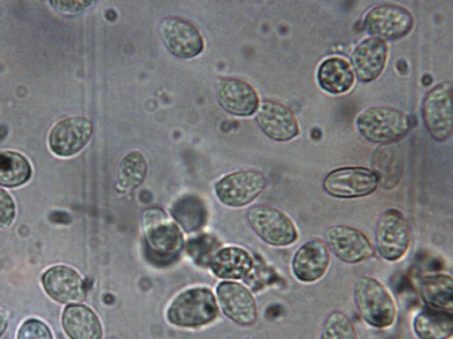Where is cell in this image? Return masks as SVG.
Listing matches in <instances>:
<instances>
[{"label":"cell","mask_w":453,"mask_h":339,"mask_svg":"<svg viewBox=\"0 0 453 339\" xmlns=\"http://www.w3.org/2000/svg\"><path fill=\"white\" fill-rule=\"evenodd\" d=\"M216 98L224 110L237 117L253 115L259 105L254 87L237 78L220 79L217 84Z\"/></svg>","instance_id":"16"},{"label":"cell","mask_w":453,"mask_h":339,"mask_svg":"<svg viewBox=\"0 0 453 339\" xmlns=\"http://www.w3.org/2000/svg\"><path fill=\"white\" fill-rule=\"evenodd\" d=\"M8 326L6 314L0 310V337L4 335Z\"/></svg>","instance_id":"33"},{"label":"cell","mask_w":453,"mask_h":339,"mask_svg":"<svg viewBox=\"0 0 453 339\" xmlns=\"http://www.w3.org/2000/svg\"><path fill=\"white\" fill-rule=\"evenodd\" d=\"M247 219L255 233L268 245L288 246L298 238V230L293 220L273 207H252L247 213Z\"/></svg>","instance_id":"5"},{"label":"cell","mask_w":453,"mask_h":339,"mask_svg":"<svg viewBox=\"0 0 453 339\" xmlns=\"http://www.w3.org/2000/svg\"><path fill=\"white\" fill-rule=\"evenodd\" d=\"M219 301L225 314L241 325H251L257 315L256 301L250 290L234 282H221L217 288Z\"/></svg>","instance_id":"18"},{"label":"cell","mask_w":453,"mask_h":339,"mask_svg":"<svg viewBox=\"0 0 453 339\" xmlns=\"http://www.w3.org/2000/svg\"><path fill=\"white\" fill-rule=\"evenodd\" d=\"M260 130L275 141H288L299 133L298 122L292 110L273 100L262 101L256 111Z\"/></svg>","instance_id":"14"},{"label":"cell","mask_w":453,"mask_h":339,"mask_svg":"<svg viewBox=\"0 0 453 339\" xmlns=\"http://www.w3.org/2000/svg\"><path fill=\"white\" fill-rule=\"evenodd\" d=\"M411 245V230L403 213L391 208L385 211L375 229V248L388 261L401 260Z\"/></svg>","instance_id":"6"},{"label":"cell","mask_w":453,"mask_h":339,"mask_svg":"<svg viewBox=\"0 0 453 339\" xmlns=\"http://www.w3.org/2000/svg\"><path fill=\"white\" fill-rule=\"evenodd\" d=\"M17 339H53L50 328L39 320H26L19 329Z\"/></svg>","instance_id":"29"},{"label":"cell","mask_w":453,"mask_h":339,"mask_svg":"<svg viewBox=\"0 0 453 339\" xmlns=\"http://www.w3.org/2000/svg\"><path fill=\"white\" fill-rule=\"evenodd\" d=\"M92 2L90 1H53L50 4L56 9L63 12H80L88 7Z\"/></svg>","instance_id":"32"},{"label":"cell","mask_w":453,"mask_h":339,"mask_svg":"<svg viewBox=\"0 0 453 339\" xmlns=\"http://www.w3.org/2000/svg\"><path fill=\"white\" fill-rule=\"evenodd\" d=\"M62 326L71 339H102L103 328L96 314L84 305H69L62 314Z\"/></svg>","instance_id":"20"},{"label":"cell","mask_w":453,"mask_h":339,"mask_svg":"<svg viewBox=\"0 0 453 339\" xmlns=\"http://www.w3.org/2000/svg\"><path fill=\"white\" fill-rule=\"evenodd\" d=\"M413 328L419 339H449L453 334L451 312L427 307L413 320Z\"/></svg>","instance_id":"23"},{"label":"cell","mask_w":453,"mask_h":339,"mask_svg":"<svg viewBox=\"0 0 453 339\" xmlns=\"http://www.w3.org/2000/svg\"><path fill=\"white\" fill-rule=\"evenodd\" d=\"M325 243L340 260L349 264L365 261L375 254V247L359 229L336 224L325 231Z\"/></svg>","instance_id":"8"},{"label":"cell","mask_w":453,"mask_h":339,"mask_svg":"<svg viewBox=\"0 0 453 339\" xmlns=\"http://www.w3.org/2000/svg\"><path fill=\"white\" fill-rule=\"evenodd\" d=\"M422 116L431 136L438 140L447 139L452 133V83L443 81L434 87L426 95Z\"/></svg>","instance_id":"9"},{"label":"cell","mask_w":453,"mask_h":339,"mask_svg":"<svg viewBox=\"0 0 453 339\" xmlns=\"http://www.w3.org/2000/svg\"><path fill=\"white\" fill-rule=\"evenodd\" d=\"M15 217V204L10 194L0 188V228L6 229Z\"/></svg>","instance_id":"31"},{"label":"cell","mask_w":453,"mask_h":339,"mask_svg":"<svg viewBox=\"0 0 453 339\" xmlns=\"http://www.w3.org/2000/svg\"><path fill=\"white\" fill-rule=\"evenodd\" d=\"M353 299L361 317L375 328L391 326L396 317L395 302L388 290L377 279L364 275L353 287Z\"/></svg>","instance_id":"1"},{"label":"cell","mask_w":453,"mask_h":339,"mask_svg":"<svg viewBox=\"0 0 453 339\" xmlns=\"http://www.w3.org/2000/svg\"><path fill=\"white\" fill-rule=\"evenodd\" d=\"M172 215L186 231H193L203 224L206 209L200 198L188 195L174 202Z\"/></svg>","instance_id":"26"},{"label":"cell","mask_w":453,"mask_h":339,"mask_svg":"<svg viewBox=\"0 0 453 339\" xmlns=\"http://www.w3.org/2000/svg\"><path fill=\"white\" fill-rule=\"evenodd\" d=\"M330 260L331 253L325 241L311 239L303 244L294 253L292 272L302 282H314L325 275Z\"/></svg>","instance_id":"15"},{"label":"cell","mask_w":453,"mask_h":339,"mask_svg":"<svg viewBox=\"0 0 453 339\" xmlns=\"http://www.w3.org/2000/svg\"><path fill=\"white\" fill-rule=\"evenodd\" d=\"M143 229L152 260L167 263L178 255L182 247V235L162 209L150 207L144 211Z\"/></svg>","instance_id":"3"},{"label":"cell","mask_w":453,"mask_h":339,"mask_svg":"<svg viewBox=\"0 0 453 339\" xmlns=\"http://www.w3.org/2000/svg\"><path fill=\"white\" fill-rule=\"evenodd\" d=\"M147 162L139 151H132L123 157L118 169V182L127 189L139 186L145 178Z\"/></svg>","instance_id":"27"},{"label":"cell","mask_w":453,"mask_h":339,"mask_svg":"<svg viewBox=\"0 0 453 339\" xmlns=\"http://www.w3.org/2000/svg\"><path fill=\"white\" fill-rule=\"evenodd\" d=\"M376 173L365 167H342L330 171L323 179V189L340 199H353L372 193L379 185Z\"/></svg>","instance_id":"7"},{"label":"cell","mask_w":453,"mask_h":339,"mask_svg":"<svg viewBox=\"0 0 453 339\" xmlns=\"http://www.w3.org/2000/svg\"><path fill=\"white\" fill-rule=\"evenodd\" d=\"M410 11L400 5L383 4L371 9L365 17L368 34L380 40H396L405 36L413 26Z\"/></svg>","instance_id":"10"},{"label":"cell","mask_w":453,"mask_h":339,"mask_svg":"<svg viewBox=\"0 0 453 339\" xmlns=\"http://www.w3.org/2000/svg\"><path fill=\"white\" fill-rule=\"evenodd\" d=\"M42 283L46 293L61 304L82 302L86 288L80 275L72 267L54 266L44 272Z\"/></svg>","instance_id":"17"},{"label":"cell","mask_w":453,"mask_h":339,"mask_svg":"<svg viewBox=\"0 0 453 339\" xmlns=\"http://www.w3.org/2000/svg\"><path fill=\"white\" fill-rule=\"evenodd\" d=\"M419 292L423 301L430 307L452 311L453 279L445 274L429 275L419 282Z\"/></svg>","instance_id":"24"},{"label":"cell","mask_w":453,"mask_h":339,"mask_svg":"<svg viewBox=\"0 0 453 339\" xmlns=\"http://www.w3.org/2000/svg\"><path fill=\"white\" fill-rule=\"evenodd\" d=\"M320 87L332 94L349 91L354 83V72L349 64L342 57L324 60L318 70Z\"/></svg>","instance_id":"22"},{"label":"cell","mask_w":453,"mask_h":339,"mask_svg":"<svg viewBox=\"0 0 453 339\" xmlns=\"http://www.w3.org/2000/svg\"><path fill=\"white\" fill-rule=\"evenodd\" d=\"M159 34L167 50L179 58L196 57L204 47L203 38L195 25L180 18L162 19Z\"/></svg>","instance_id":"12"},{"label":"cell","mask_w":453,"mask_h":339,"mask_svg":"<svg viewBox=\"0 0 453 339\" xmlns=\"http://www.w3.org/2000/svg\"><path fill=\"white\" fill-rule=\"evenodd\" d=\"M218 313L213 293L207 288H193L173 301L167 311V319L173 325L194 328L212 321Z\"/></svg>","instance_id":"4"},{"label":"cell","mask_w":453,"mask_h":339,"mask_svg":"<svg viewBox=\"0 0 453 339\" xmlns=\"http://www.w3.org/2000/svg\"><path fill=\"white\" fill-rule=\"evenodd\" d=\"M32 174L27 159L18 152H0V185L17 187L27 183Z\"/></svg>","instance_id":"25"},{"label":"cell","mask_w":453,"mask_h":339,"mask_svg":"<svg viewBox=\"0 0 453 339\" xmlns=\"http://www.w3.org/2000/svg\"><path fill=\"white\" fill-rule=\"evenodd\" d=\"M356 125L366 140L388 144L405 136L411 130V123L410 117L399 109L377 106L362 111Z\"/></svg>","instance_id":"2"},{"label":"cell","mask_w":453,"mask_h":339,"mask_svg":"<svg viewBox=\"0 0 453 339\" xmlns=\"http://www.w3.org/2000/svg\"><path fill=\"white\" fill-rule=\"evenodd\" d=\"M92 132L93 124L87 117H66L52 127L49 135V145L55 154L72 156L88 144Z\"/></svg>","instance_id":"13"},{"label":"cell","mask_w":453,"mask_h":339,"mask_svg":"<svg viewBox=\"0 0 453 339\" xmlns=\"http://www.w3.org/2000/svg\"><path fill=\"white\" fill-rule=\"evenodd\" d=\"M266 178L254 170L226 175L215 185L218 199L229 207H242L252 202L265 189Z\"/></svg>","instance_id":"11"},{"label":"cell","mask_w":453,"mask_h":339,"mask_svg":"<svg viewBox=\"0 0 453 339\" xmlns=\"http://www.w3.org/2000/svg\"><path fill=\"white\" fill-rule=\"evenodd\" d=\"M215 245L214 239H211L210 237H201L189 242L188 251L197 262L203 263L205 261L204 259L210 256Z\"/></svg>","instance_id":"30"},{"label":"cell","mask_w":453,"mask_h":339,"mask_svg":"<svg viewBox=\"0 0 453 339\" xmlns=\"http://www.w3.org/2000/svg\"><path fill=\"white\" fill-rule=\"evenodd\" d=\"M388 45L375 37L363 40L353 50L350 60L357 77L363 82L376 79L385 68Z\"/></svg>","instance_id":"19"},{"label":"cell","mask_w":453,"mask_h":339,"mask_svg":"<svg viewBox=\"0 0 453 339\" xmlns=\"http://www.w3.org/2000/svg\"><path fill=\"white\" fill-rule=\"evenodd\" d=\"M210 266L214 275L220 278L240 279L250 273L253 260L244 249L231 246L216 252L211 259Z\"/></svg>","instance_id":"21"},{"label":"cell","mask_w":453,"mask_h":339,"mask_svg":"<svg viewBox=\"0 0 453 339\" xmlns=\"http://www.w3.org/2000/svg\"><path fill=\"white\" fill-rule=\"evenodd\" d=\"M320 339H358L352 320L342 312L328 314L322 327Z\"/></svg>","instance_id":"28"}]
</instances>
